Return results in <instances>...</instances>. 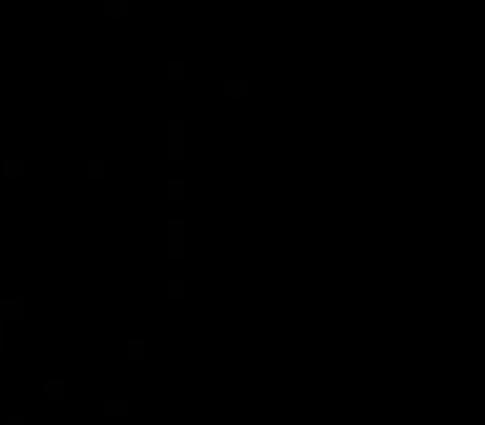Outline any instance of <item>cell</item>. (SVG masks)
Returning a JSON list of instances; mask_svg holds the SVG:
<instances>
[{"label":"cell","mask_w":485,"mask_h":425,"mask_svg":"<svg viewBox=\"0 0 485 425\" xmlns=\"http://www.w3.org/2000/svg\"><path fill=\"white\" fill-rule=\"evenodd\" d=\"M110 415H123V402H120V399L110 402Z\"/></svg>","instance_id":"cell-1"},{"label":"cell","mask_w":485,"mask_h":425,"mask_svg":"<svg viewBox=\"0 0 485 425\" xmlns=\"http://www.w3.org/2000/svg\"><path fill=\"white\" fill-rule=\"evenodd\" d=\"M130 355H143V342H130Z\"/></svg>","instance_id":"cell-3"},{"label":"cell","mask_w":485,"mask_h":425,"mask_svg":"<svg viewBox=\"0 0 485 425\" xmlns=\"http://www.w3.org/2000/svg\"><path fill=\"white\" fill-rule=\"evenodd\" d=\"M110 17H123V3H110Z\"/></svg>","instance_id":"cell-2"},{"label":"cell","mask_w":485,"mask_h":425,"mask_svg":"<svg viewBox=\"0 0 485 425\" xmlns=\"http://www.w3.org/2000/svg\"><path fill=\"white\" fill-rule=\"evenodd\" d=\"M10 425H20V422H10Z\"/></svg>","instance_id":"cell-4"}]
</instances>
